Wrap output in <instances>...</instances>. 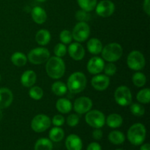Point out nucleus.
<instances>
[{
  "mask_svg": "<svg viewBox=\"0 0 150 150\" xmlns=\"http://www.w3.org/2000/svg\"><path fill=\"white\" fill-rule=\"evenodd\" d=\"M47 74L53 79H59L62 77L65 72V64L60 57H52L47 61Z\"/></svg>",
  "mask_w": 150,
  "mask_h": 150,
  "instance_id": "obj_1",
  "label": "nucleus"
},
{
  "mask_svg": "<svg viewBox=\"0 0 150 150\" xmlns=\"http://www.w3.org/2000/svg\"><path fill=\"white\" fill-rule=\"evenodd\" d=\"M86 85V76L81 72H75L69 77L67 87L70 92L77 94L81 92L85 89Z\"/></svg>",
  "mask_w": 150,
  "mask_h": 150,
  "instance_id": "obj_2",
  "label": "nucleus"
},
{
  "mask_svg": "<svg viewBox=\"0 0 150 150\" xmlns=\"http://www.w3.org/2000/svg\"><path fill=\"white\" fill-rule=\"evenodd\" d=\"M146 130L145 126L141 123H136L129 128L127 139L132 144L139 146L143 144L146 139Z\"/></svg>",
  "mask_w": 150,
  "mask_h": 150,
  "instance_id": "obj_3",
  "label": "nucleus"
},
{
  "mask_svg": "<svg viewBox=\"0 0 150 150\" xmlns=\"http://www.w3.org/2000/svg\"><path fill=\"white\" fill-rule=\"evenodd\" d=\"M102 57L108 62H114L121 58L122 55V48L117 42H112L103 48Z\"/></svg>",
  "mask_w": 150,
  "mask_h": 150,
  "instance_id": "obj_4",
  "label": "nucleus"
},
{
  "mask_svg": "<svg viewBox=\"0 0 150 150\" xmlns=\"http://www.w3.org/2000/svg\"><path fill=\"white\" fill-rule=\"evenodd\" d=\"M50 58V52L45 48H36L28 54V59L33 64H41L46 62Z\"/></svg>",
  "mask_w": 150,
  "mask_h": 150,
  "instance_id": "obj_5",
  "label": "nucleus"
},
{
  "mask_svg": "<svg viewBox=\"0 0 150 150\" xmlns=\"http://www.w3.org/2000/svg\"><path fill=\"white\" fill-rule=\"evenodd\" d=\"M145 58L143 54L139 51H133L127 58V64L129 68L133 70H141L144 67Z\"/></svg>",
  "mask_w": 150,
  "mask_h": 150,
  "instance_id": "obj_6",
  "label": "nucleus"
},
{
  "mask_svg": "<svg viewBox=\"0 0 150 150\" xmlns=\"http://www.w3.org/2000/svg\"><path fill=\"white\" fill-rule=\"evenodd\" d=\"M85 120L86 123L94 128H100L105 125V115L98 110L89 111L86 114Z\"/></svg>",
  "mask_w": 150,
  "mask_h": 150,
  "instance_id": "obj_7",
  "label": "nucleus"
},
{
  "mask_svg": "<svg viewBox=\"0 0 150 150\" xmlns=\"http://www.w3.org/2000/svg\"><path fill=\"white\" fill-rule=\"evenodd\" d=\"M114 99L121 106H127L132 103V94L130 89L126 86H120L114 92Z\"/></svg>",
  "mask_w": 150,
  "mask_h": 150,
  "instance_id": "obj_8",
  "label": "nucleus"
},
{
  "mask_svg": "<svg viewBox=\"0 0 150 150\" xmlns=\"http://www.w3.org/2000/svg\"><path fill=\"white\" fill-rule=\"evenodd\" d=\"M51 126V120L45 114L36 115L31 122V127L36 133L45 131Z\"/></svg>",
  "mask_w": 150,
  "mask_h": 150,
  "instance_id": "obj_9",
  "label": "nucleus"
},
{
  "mask_svg": "<svg viewBox=\"0 0 150 150\" xmlns=\"http://www.w3.org/2000/svg\"><path fill=\"white\" fill-rule=\"evenodd\" d=\"M90 34V28L86 22H79L75 26L72 35L77 42H83L88 39Z\"/></svg>",
  "mask_w": 150,
  "mask_h": 150,
  "instance_id": "obj_10",
  "label": "nucleus"
},
{
  "mask_svg": "<svg viewBox=\"0 0 150 150\" xmlns=\"http://www.w3.org/2000/svg\"><path fill=\"white\" fill-rule=\"evenodd\" d=\"M96 13L103 18H107L111 16L115 10V6L111 1L103 0L100 1L95 7Z\"/></svg>",
  "mask_w": 150,
  "mask_h": 150,
  "instance_id": "obj_11",
  "label": "nucleus"
},
{
  "mask_svg": "<svg viewBox=\"0 0 150 150\" xmlns=\"http://www.w3.org/2000/svg\"><path fill=\"white\" fill-rule=\"evenodd\" d=\"M92 107V101L88 97L77 98L74 103V110L79 114H83L90 111Z\"/></svg>",
  "mask_w": 150,
  "mask_h": 150,
  "instance_id": "obj_12",
  "label": "nucleus"
},
{
  "mask_svg": "<svg viewBox=\"0 0 150 150\" xmlns=\"http://www.w3.org/2000/svg\"><path fill=\"white\" fill-rule=\"evenodd\" d=\"M105 62L100 57H95L91 58L87 63V70L91 74L96 75L103 70Z\"/></svg>",
  "mask_w": 150,
  "mask_h": 150,
  "instance_id": "obj_13",
  "label": "nucleus"
},
{
  "mask_svg": "<svg viewBox=\"0 0 150 150\" xmlns=\"http://www.w3.org/2000/svg\"><path fill=\"white\" fill-rule=\"evenodd\" d=\"M91 83L96 90L103 91L109 86L110 79L106 75H97L92 78Z\"/></svg>",
  "mask_w": 150,
  "mask_h": 150,
  "instance_id": "obj_14",
  "label": "nucleus"
},
{
  "mask_svg": "<svg viewBox=\"0 0 150 150\" xmlns=\"http://www.w3.org/2000/svg\"><path fill=\"white\" fill-rule=\"evenodd\" d=\"M68 53L73 59L80 61L84 57L85 50L79 42H73L69 45Z\"/></svg>",
  "mask_w": 150,
  "mask_h": 150,
  "instance_id": "obj_15",
  "label": "nucleus"
},
{
  "mask_svg": "<svg viewBox=\"0 0 150 150\" xmlns=\"http://www.w3.org/2000/svg\"><path fill=\"white\" fill-rule=\"evenodd\" d=\"M65 146L67 150H81L83 143L79 136L76 134H70L66 139Z\"/></svg>",
  "mask_w": 150,
  "mask_h": 150,
  "instance_id": "obj_16",
  "label": "nucleus"
},
{
  "mask_svg": "<svg viewBox=\"0 0 150 150\" xmlns=\"http://www.w3.org/2000/svg\"><path fill=\"white\" fill-rule=\"evenodd\" d=\"M13 95L7 88H0V109H4L11 105Z\"/></svg>",
  "mask_w": 150,
  "mask_h": 150,
  "instance_id": "obj_17",
  "label": "nucleus"
},
{
  "mask_svg": "<svg viewBox=\"0 0 150 150\" xmlns=\"http://www.w3.org/2000/svg\"><path fill=\"white\" fill-rule=\"evenodd\" d=\"M31 16L34 21L38 24H42L47 19L46 12L43 8L39 6L34 7L31 12Z\"/></svg>",
  "mask_w": 150,
  "mask_h": 150,
  "instance_id": "obj_18",
  "label": "nucleus"
},
{
  "mask_svg": "<svg viewBox=\"0 0 150 150\" xmlns=\"http://www.w3.org/2000/svg\"><path fill=\"white\" fill-rule=\"evenodd\" d=\"M37 80V75L33 70H26L21 77V82L25 87H31L35 83Z\"/></svg>",
  "mask_w": 150,
  "mask_h": 150,
  "instance_id": "obj_19",
  "label": "nucleus"
},
{
  "mask_svg": "<svg viewBox=\"0 0 150 150\" xmlns=\"http://www.w3.org/2000/svg\"><path fill=\"white\" fill-rule=\"evenodd\" d=\"M56 108L62 114H67L73 108L72 103L66 98H60L57 101Z\"/></svg>",
  "mask_w": 150,
  "mask_h": 150,
  "instance_id": "obj_20",
  "label": "nucleus"
},
{
  "mask_svg": "<svg viewBox=\"0 0 150 150\" xmlns=\"http://www.w3.org/2000/svg\"><path fill=\"white\" fill-rule=\"evenodd\" d=\"M87 49L92 54H100L103 49L102 42L97 38H92L87 42Z\"/></svg>",
  "mask_w": 150,
  "mask_h": 150,
  "instance_id": "obj_21",
  "label": "nucleus"
},
{
  "mask_svg": "<svg viewBox=\"0 0 150 150\" xmlns=\"http://www.w3.org/2000/svg\"><path fill=\"white\" fill-rule=\"evenodd\" d=\"M122 117L118 114H111L107 117L105 122L111 128H117L122 125Z\"/></svg>",
  "mask_w": 150,
  "mask_h": 150,
  "instance_id": "obj_22",
  "label": "nucleus"
},
{
  "mask_svg": "<svg viewBox=\"0 0 150 150\" xmlns=\"http://www.w3.org/2000/svg\"><path fill=\"white\" fill-rule=\"evenodd\" d=\"M35 40L39 45H45L51 40V34L46 29H40L37 32Z\"/></svg>",
  "mask_w": 150,
  "mask_h": 150,
  "instance_id": "obj_23",
  "label": "nucleus"
},
{
  "mask_svg": "<svg viewBox=\"0 0 150 150\" xmlns=\"http://www.w3.org/2000/svg\"><path fill=\"white\" fill-rule=\"evenodd\" d=\"M108 140L115 145H120L124 143L125 141V136L124 133L119 130L111 131L108 135Z\"/></svg>",
  "mask_w": 150,
  "mask_h": 150,
  "instance_id": "obj_24",
  "label": "nucleus"
},
{
  "mask_svg": "<svg viewBox=\"0 0 150 150\" xmlns=\"http://www.w3.org/2000/svg\"><path fill=\"white\" fill-rule=\"evenodd\" d=\"M53 144L50 139L41 138L38 139L35 145V150H52Z\"/></svg>",
  "mask_w": 150,
  "mask_h": 150,
  "instance_id": "obj_25",
  "label": "nucleus"
},
{
  "mask_svg": "<svg viewBox=\"0 0 150 150\" xmlns=\"http://www.w3.org/2000/svg\"><path fill=\"white\" fill-rule=\"evenodd\" d=\"M64 132L59 127H53L49 132L50 140L54 142H59L64 139Z\"/></svg>",
  "mask_w": 150,
  "mask_h": 150,
  "instance_id": "obj_26",
  "label": "nucleus"
},
{
  "mask_svg": "<svg viewBox=\"0 0 150 150\" xmlns=\"http://www.w3.org/2000/svg\"><path fill=\"white\" fill-rule=\"evenodd\" d=\"M11 61L14 65L17 67H22L26 64L27 57L21 52H16L12 55Z\"/></svg>",
  "mask_w": 150,
  "mask_h": 150,
  "instance_id": "obj_27",
  "label": "nucleus"
},
{
  "mask_svg": "<svg viewBox=\"0 0 150 150\" xmlns=\"http://www.w3.org/2000/svg\"><path fill=\"white\" fill-rule=\"evenodd\" d=\"M51 89L54 95H57V96H62L67 92V85L64 84L63 82L56 81L53 83Z\"/></svg>",
  "mask_w": 150,
  "mask_h": 150,
  "instance_id": "obj_28",
  "label": "nucleus"
},
{
  "mask_svg": "<svg viewBox=\"0 0 150 150\" xmlns=\"http://www.w3.org/2000/svg\"><path fill=\"white\" fill-rule=\"evenodd\" d=\"M77 1L81 10L86 12L93 10L97 5V0H77Z\"/></svg>",
  "mask_w": 150,
  "mask_h": 150,
  "instance_id": "obj_29",
  "label": "nucleus"
},
{
  "mask_svg": "<svg viewBox=\"0 0 150 150\" xmlns=\"http://www.w3.org/2000/svg\"><path fill=\"white\" fill-rule=\"evenodd\" d=\"M136 99L139 103L143 104L149 103L150 101V90L148 88L139 91L136 95Z\"/></svg>",
  "mask_w": 150,
  "mask_h": 150,
  "instance_id": "obj_30",
  "label": "nucleus"
},
{
  "mask_svg": "<svg viewBox=\"0 0 150 150\" xmlns=\"http://www.w3.org/2000/svg\"><path fill=\"white\" fill-rule=\"evenodd\" d=\"M132 80H133V83H134L135 86H136L137 87H142L146 84V78L144 73L138 72L133 75Z\"/></svg>",
  "mask_w": 150,
  "mask_h": 150,
  "instance_id": "obj_31",
  "label": "nucleus"
},
{
  "mask_svg": "<svg viewBox=\"0 0 150 150\" xmlns=\"http://www.w3.org/2000/svg\"><path fill=\"white\" fill-rule=\"evenodd\" d=\"M29 97L35 100H39L43 96V91L40 86H32L29 92Z\"/></svg>",
  "mask_w": 150,
  "mask_h": 150,
  "instance_id": "obj_32",
  "label": "nucleus"
},
{
  "mask_svg": "<svg viewBox=\"0 0 150 150\" xmlns=\"http://www.w3.org/2000/svg\"><path fill=\"white\" fill-rule=\"evenodd\" d=\"M130 109L132 114L136 117H142L145 113V109L143 105L139 103L131 104Z\"/></svg>",
  "mask_w": 150,
  "mask_h": 150,
  "instance_id": "obj_33",
  "label": "nucleus"
},
{
  "mask_svg": "<svg viewBox=\"0 0 150 150\" xmlns=\"http://www.w3.org/2000/svg\"><path fill=\"white\" fill-rule=\"evenodd\" d=\"M59 39L61 40L62 43L63 44H68L73 40V35L72 32L68 30H63L62 31L59 35Z\"/></svg>",
  "mask_w": 150,
  "mask_h": 150,
  "instance_id": "obj_34",
  "label": "nucleus"
},
{
  "mask_svg": "<svg viewBox=\"0 0 150 150\" xmlns=\"http://www.w3.org/2000/svg\"><path fill=\"white\" fill-rule=\"evenodd\" d=\"M67 53V47L63 43H58L54 47V54H55L56 57H62Z\"/></svg>",
  "mask_w": 150,
  "mask_h": 150,
  "instance_id": "obj_35",
  "label": "nucleus"
},
{
  "mask_svg": "<svg viewBox=\"0 0 150 150\" xmlns=\"http://www.w3.org/2000/svg\"><path fill=\"white\" fill-rule=\"evenodd\" d=\"M76 18L79 22H86L90 19V15H89V12L81 10L77 11L76 14Z\"/></svg>",
  "mask_w": 150,
  "mask_h": 150,
  "instance_id": "obj_36",
  "label": "nucleus"
},
{
  "mask_svg": "<svg viewBox=\"0 0 150 150\" xmlns=\"http://www.w3.org/2000/svg\"><path fill=\"white\" fill-rule=\"evenodd\" d=\"M104 72H105V75L107 76H112L117 72V67L114 64H113L112 62L108 63L106 65L104 66Z\"/></svg>",
  "mask_w": 150,
  "mask_h": 150,
  "instance_id": "obj_37",
  "label": "nucleus"
},
{
  "mask_svg": "<svg viewBox=\"0 0 150 150\" xmlns=\"http://www.w3.org/2000/svg\"><path fill=\"white\" fill-rule=\"evenodd\" d=\"M67 124L70 127H76L79 122V117L77 114H70L67 118Z\"/></svg>",
  "mask_w": 150,
  "mask_h": 150,
  "instance_id": "obj_38",
  "label": "nucleus"
},
{
  "mask_svg": "<svg viewBox=\"0 0 150 150\" xmlns=\"http://www.w3.org/2000/svg\"><path fill=\"white\" fill-rule=\"evenodd\" d=\"M52 123L56 127H60V126L63 125L64 123V117L62 115H60V114L55 115L52 119Z\"/></svg>",
  "mask_w": 150,
  "mask_h": 150,
  "instance_id": "obj_39",
  "label": "nucleus"
},
{
  "mask_svg": "<svg viewBox=\"0 0 150 150\" xmlns=\"http://www.w3.org/2000/svg\"><path fill=\"white\" fill-rule=\"evenodd\" d=\"M92 136L95 140H100L103 138V131L100 128H95L92 133Z\"/></svg>",
  "mask_w": 150,
  "mask_h": 150,
  "instance_id": "obj_40",
  "label": "nucleus"
},
{
  "mask_svg": "<svg viewBox=\"0 0 150 150\" xmlns=\"http://www.w3.org/2000/svg\"><path fill=\"white\" fill-rule=\"evenodd\" d=\"M86 150H102L101 146L97 142H92V143L89 144L87 146Z\"/></svg>",
  "mask_w": 150,
  "mask_h": 150,
  "instance_id": "obj_41",
  "label": "nucleus"
},
{
  "mask_svg": "<svg viewBox=\"0 0 150 150\" xmlns=\"http://www.w3.org/2000/svg\"><path fill=\"white\" fill-rule=\"evenodd\" d=\"M143 7L145 13H146L148 16H149L150 15V0H144V1Z\"/></svg>",
  "mask_w": 150,
  "mask_h": 150,
  "instance_id": "obj_42",
  "label": "nucleus"
},
{
  "mask_svg": "<svg viewBox=\"0 0 150 150\" xmlns=\"http://www.w3.org/2000/svg\"><path fill=\"white\" fill-rule=\"evenodd\" d=\"M140 150H150V145L149 144H144L141 146Z\"/></svg>",
  "mask_w": 150,
  "mask_h": 150,
  "instance_id": "obj_43",
  "label": "nucleus"
},
{
  "mask_svg": "<svg viewBox=\"0 0 150 150\" xmlns=\"http://www.w3.org/2000/svg\"><path fill=\"white\" fill-rule=\"evenodd\" d=\"M2 117H3L2 111H1V109H0V120H1V119H2Z\"/></svg>",
  "mask_w": 150,
  "mask_h": 150,
  "instance_id": "obj_44",
  "label": "nucleus"
},
{
  "mask_svg": "<svg viewBox=\"0 0 150 150\" xmlns=\"http://www.w3.org/2000/svg\"><path fill=\"white\" fill-rule=\"evenodd\" d=\"M38 1H39V2H45V1H46L47 0H37Z\"/></svg>",
  "mask_w": 150,
  "mask_h": 150,
  "instance_id": "obj_45",
  "label": "nucleus"
},
{
  "mask_svg": "<svg viewBox=\"0 0 150 150\" xmlns=\"http://www.w3.org/2000/svg\"><path fill=\"white\" fill-rule=\"evenodd\" d=\"M116 150H122V149H116Z\"/></svg>",
  "mask_w": 150,
  "mask_h": 150,
  "instance_id": "obj_46",
  "label": "nucleus"
},
{
  "mask_svg": "<svg viewBox=\"0 0 150 150\" xmlns=\"http://www.w3.org/2000/svg\"><path fill=\"white\" fill-rule=\"evenodd\" d=\"M0 81H1V76H0Z\"/></svg>",
  "mask_w": 150,
  "mask_h": 150,
  "instance_id": "obj_47",
  "label": "nucleus"
}]
</instances>
